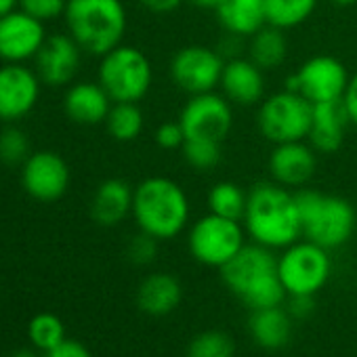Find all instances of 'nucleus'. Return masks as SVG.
<instances>
[{
  "mask_svg": "<svg viewBox=\"0 0 357 357\" xmlns=\"http://www.w3.org/2000/svg\"><path fill=\"white\" fill-rule=\"evenodd\" d=\"M342 105H344V109H347L349 122L357 126V74L349 78L347 91H344V95H342Z\"/></svg>",
  "mask_w": 357,
  "mask_h": 357,
  "instance_id": "e433bc0d",
  "label": "nucleus"
},
{
  "mask_svg": "<svg viewBox=\"0 0 357 357\" xmlns=\"http://www.w3.org/2000/svg\"><path fill=\"white\" fill-rule=\"evenodd\" d=\"M22 185L38 202H57L70 188V166L55 151H34L22 164Z\"/></svg>",
  "mask_w": 357,
  "mask_h": 357,
  "instance_id": "ddd939ff",
  "label": "nucleus"
},
{
  "mask_svg": "<svg viewBox=\"0 0 357 357\" xmlns=\"http://www.w3.org/2000/svg\"><path fill=\"white\" fill-rule=\"evenodd\" d=\"M181 284L170 273L147 275L137 290V305L151 317H164L181 303Z\"/></svg>",
  "mask_w": 357,
  "mask_h": 357,
  "instance_id": "4be33fe9",
  "label": "nucleus"
},
{
  "mask_svg": "<svg viewBox=\"0 0 357 357\" xmlns=\"http://www.w3.org/2000/svg\"><path fill=\"white\" fill-rule=\"evenodd\" d=\"M317 166L315 149L305 141L280 143L269 155V172L284 188H303Z\"/></svg>",
  "mask_w": 357,
  "mask_h": 357,
  "instance_id": "f3484780",
  "label": "nucleus"
},
{
  "mask_svg": "<svg viewBox=\"0 0 357 357\" xmlns=\"http://www.w3.org/2000/svg\"><path fill=\"white\" fill-rule=\"evenodd\" d=\"M139 3L153 13H170L181 7L185 0H139Z\"/></svg>",
  "mask_w": 357,
  "mask_h": 357,
  "instance_id": "58836bf2",
  "label": "nucleus"
},
{
  "mask_svg": "<svg viewBox=\"0 0 357 357\" xmlns=\"http://www.w3.org/2000/svg\"><path fill=\"white\" fill-rule=\"evenodd\" d=\"M11 357H36V355L32 351H28V349H22V351H15Z\"/></svg>",
  "mask_w": 357,
  "mask_h": 357,
  "instance_id": "79ce46f5",
  "label": "nucleus"
},
{
  "mask_svg": "<svg viewBox=\"0 0 357 357\" xmlns=\"http://www.w3.org/2000/svg\"><path fill=\"white\" fill-rule=\"evenodd\" d=\"M244 227L255 244L288 248L303 236L296 196L275 181H261L248 192Z\"/></svg>",
  "mask_w": 357,
  "mask_h": 357,
  "instance_id": "f257e3e1",
  "label": "nucleus"
},
{
  "mask_svg": "<svg viewBox=\"0 0 357 357\" xmlns=\"http://www.w3.org/2000/svg\"><path fill=\"white\" fill-rule=\"evenodd\" d=\"M132 198L135 190L124 178H107L93 194L91 217L103 227H114L132 215Z\"/></svg>",
  "mask_w": 357,
  "mask_h": 357,
  "instance_id": "412c9836",
  "label": "nucleus"
},
{
  "mask_svg": "<svg viewBox=\"0 0 357 357\" xmlns=\"http://www.w3.org/2000/svg\"><path fill=\"white\" fill-rule=\"evenodd\" d=\"M47 357H91V353H89V349L82 342L68 340L66 338L61 344H57L55 349H51Z\"/></svg>",
  "mask_w": 357,
  "mask_h": 357,
  "instance_id": "c9c22d12",
  "label": "nucleus"
},
{
  "mask_svg": "<svg viewBox=\"0 0 357 357\" xmlns=\"http://www.w3.org/2000/svg\"><path fill=\"white\" fill-rule=\"evenodd\" d=\"M219 86L223 91V97L231 105L250 107L259 103L265 95V76L250 57H236L225 61Z\"/></svg>",
  "mask_w": 357,
  "mask_h": 357,
  "instance_id": "a211bd4d",
  "label": "nucleus"
},
{
  "mask_svg": "<svg viewBox=\"0 0 357 357\" xmlns=\"http://www.w3.org/2000/svg\"><path fill=\"white\" fill-rule=\"evenodd\" d=\"M132 217L141 231L155 240H172L188 227V194L172 178L149 176L135 188Z\"/></svg>",
  "mask_w": 357,
  "mask_h": 357,
  "instance_id": "7ed1b4c3",
  "label": "nucleus"
},
{
  "mask_svg": "<svg viewBox=\"0 0 357 357\" xmlns=\"http://www.w3.org/2000/svg\"><path fill=\"white\" fill-rule=\"evenodd\" d=\"M181 153L185 158V162L196 168V170H213L223 153H221V141H215V139H200V137H194V139H185L183 147H181Z\"/></svg>",
  "mask_w": 357,
  "mask_h": 357,
  "instance_id": "c85d7f7f",
  "label": "nucleus"
},
{
  "mask_svg": "<svg viewBox=\"0 0 357 357\" xmlns=\"http://www.w3.org/2000/svg\"><path fill=\"white\" fill-rule=\"evenodd\" d=\"M155 141L162 149H181L185 143V130L181 122H164L155 130Z\"/></svg>",
  "mask_w": 357,
  "mask_h": 357,
  "instance_id": "f704fd0d",
  "label": "nucleus"
},
{
  "mask_svg": "<svg viewBox=\"0 0 357 357\" xmlns=\"http://www.w3.org/2000/svg\"><path fill=\"white\" fill-rule=\"evenodd\" d=\"M225 59L217 49L192 45L176 51L170 61L172 82L188 95L213 93L221 84Z\"/></svg>",
  "mask_w": 357,
  "mask_h": 357,
  "instance_id": "9b49d317",
  "label": "nucleus"
},
{
  "mask_svg": "<svg viewBox=\"0 0 357 357\" xmlns=\"http://www.w3.org/2000/svg\"><path fill=\"white\" fill-rule=\"evenodd\" d=\"M68 0H20V9L47 24L66 13Z\"/></svg>",
  "mask_w": 357,
  "mask_h": 357,
  "instance_id": "473e14b6",
  "label": "nucleus"
},
{
  "mask_svg": "<svg viewBox=\"0 0 357 357\" xmlns=\"http://www.w3.org/2000/svg\"><path fill=\"white\" fill-rule=\"evenodd\" d=\"M30 340L43 349V351H51L55 349L57 344H61L66 340V328H63V321L53 315V313H38L32 321H30Z\"/></svg>",
  "mask_w": 357,
  "mask_h": 357,
  "instance_id": "c756f323",
  "label": "nucleus"
},
{
  "mask_svg": "<svg viewBox=\"0 0 357 357\" xmlns=\"http://www.w3.org/2000/svg\"><path fill=\"white\" fill-rule=\"evenodd\" d=\"M151 82L153 70L143 51L120 45L101 57L99 84L114 103H139L149 93Z\"/></svg>",
  "mask_w": 357,
  "mask_h": 357,
  "instance_id": "423d86ee",
  "label": "nucleus"
},
{
  "mask_svg": "<svg viewBox=\"0 0 357 357\" xmlns=\"http://www.w3.org/2000/svg\"><path fill=\"white\" fill-rule=\"evenodd\" d=\"M158 242L160 240H155L153 236L139 231L137 236L130 238V242L126 246V255L135 265H149L158 255Z\"/></svg>",
  "mask_w": 357,
  "mask_h": 357,
  "instance_id": "72a5a7b5",
  "label": "nucleus"
},
{
  "mask_svg": "<svg viewBox=\"0 0 357 357\" xmlns=\"http://www.w3.org/2000/svg\"><path fill=\"white\" fill-rule=\"evenodd\" d=\"M190 3L198 9H206V11H217L221 7L223 0H190Z\"/></svg>",
  "mask_w": 357,
  "mask_h": 357,
  "instance_id": "ea45409f",
  "label": "nucleus"
},
{
  "mask_svg": "<svg viewBox=\"0 0 357 357\" xmlns=\"http://www.w3.org/2000/svg\"><path fill=\"white\" fill-rule=\"evenodd\" d=\"M250 334L252 338L269 351H278L288 344L292 334V315L282 307H269L252 311L250 315Z\"/></svg>",
  "mask_w": 357,
  "mask_h": 357,
  "instance_id": "b1692460",
  "label": "nucleus"
},
{
  "mask_svg": "<svg viewBox=\"0 0 357 357\" xmlns=\"http://www.w3.org/2000/svg\"><path fill=\"white\" fill-rule=\"evenodd\" d=\"M143 124L145 118L137 103H114L105 118L107 132L120 143L135 141L143 132Z\"/></svg>",
  "mask_w": 357,
  "mask_h": 357,
  "instance_id": "bb28decb",
  "label": "nucleus"
},
{
  "mask_svg": "<svg viewBox=\"0 0 357 357\" xmlns=\"http://www.w3.org/2000/svg\"><path fill=\"white\" fill-rule=\"evenodd\" d=\"M188 242L190 252L198 263L219 269L227 265L246 246L240 221H231L213 213L200 217L192 225Z\"/></svg>",
  "mask_w": 357,
  "mask_h": 357,
  "instance_id": "1a4fd4ad",
  "label": "nucleus"
},
{
  "mask_svg": "<svg viewBox=\"0 0 357 357\" xmlns=\"http://www.w3.org/2000/svg\"><path fill=\"white\" fill-rule=\"evenodd\" d=\"M47 40L45 24L15 9L0 17V59L5 63H24L34 59Z\"/></svg>",
  "mask_w": 357,
  "mask_h": 357,
  "instance_id": "2eb2a0df",
  "label": "nucleus"
},
{
  "mask_svg": "<svg viewBox=\"0 0 357 357\" xmlns=\"http://www.w3.org/2000/svg\"><path fill=\"white\" fill-rule=\"evenodd\" d=\"M349 84V74L342 61L332 55L307 59L294 76L286 80V89L303 95L309 103L340 101Z\"/></svg>",
  "mask_w": 357,
  "mask_h": 357,
  "instance_id": "9d476101",
  "label": "nucleus"
},
{
  "mask_svg": "<svg viewBox=\"0 0 357 357\" xmlns=\"http://www.w3.org/2000/svg\"><path fill=\"white\" fill-rule=\"evenodd\" d=\"M301 215L303 236L326 248L342 246L355 229V208L338 196L319 194L313 190H301L294 194Z\"/></svg>",
  "mask_w": 357,
  "mask_h": 357,
  "instance_id": "39448f33",
  "label": "nucleus"
},
{
  "mask_svg": "<svg viewBox=\"0 0 357 357\" xmlns=\"http://www.w3.org/2000/svg\"><path fill=\"white\" fill-rule=\"evenodd\" d=\"M219 24L236 36H252L267 26L265 0H223L217 9Z\"/></svg>",
  "mask_w": 357,
  "mask_h": 357,
  "instance_id": "5701e85b",
  "label": "nucleus"
},
{
  "mask_svg": "<svg viewBox=\"0 0 357 357\" xmlns=\"http://www.w3.org/2000/svg\"><path fill=\"white\" fill-rule=\"evenodd\" d=\"M63 17L68 34L89 55H107L126 34V9L120 0H68Z\"/></svg>",
  "mask_w": 357,
  "mask_h": 357,
  "instance_id": "20e7f679",
  "label": "nucleus"
},
{
  "mask_svg": "<svg viewBox=\"0 0 357 357\" xmlns=\"http://www.w3.org/2000/svg\"><path fill=\"white\" fill-rule=\"evenodd\" d=\"M221 275L225 286L252 311L280 307L288 294L278 275V259L271 255V248L261 244L244 246L221 267Z\"/></svg>",
  "mask_w": 357,
  "mask_h": 357,
  "instance_id": "f03ea898",
  "label": "nucleus"
},
{
  "mask_svg": "<svg viewBox=\"0 0 357 357\" xmlns=\"http://www.w3.org/2000/svg\"><path fill=\"white\" fill-rule=\"evenodd\" d=\"M349 124L347 109L340 101L315 103L311 126H309V145L317 153H334L344 141V128Z\"/></svg>",
  "mask_w": 357,
  "mask_h": 357,
  "instance_id": "6ab92c4d",
  "label": "nucleus"
},
{
  "mask_svg": "<svg viewBox=\"0 0 357 357\" xmlns=\"http://www.w3.org/2000/svg\"><path fill=\"white\" fill-rule=\"evenodd\" d=\"M246 202H248V194H244L242 188L231 183V181L217 183L208 194L211 213L219 215V217H225V219H231V221L244 219Z\"/></svg>",
  "mask_w": 357,
  "mask_h": 357,
  "instance_id": "cd10ccee",
  "label": "nucleus"
},
{
  "mask_svg": "<svg viewBox=\"0 0 357 357\" xmlns=\"http://www.w3.org/2000/svg\"><path fill=\"white\" fill-rule=\"evenodd\" d=\"M112 99L99 82H78L70 86L63 99V109L68 118L82 126H95L105 122Z\"/></svg>",
  "mask_w": 357,
  "mask_h": 357,
  "instance_id": "aec40b11",
  "label": "nucleus"
},
{
  "mask_svg": "<svg viewBox=\"0 0 357 357\" xmlns=\"http://www.w3.org/2000/svg\"><path fill=\"white\" fill-rule=\"evenodd\" d=\"M236 355V344L225 332L208 330L198 334L190 347H188V357H234Z\"/></svg>",
  "mask_w": 357,
  "mask_h": 357,
  "instance_id": "7c9ffc66",
  "label": "nucleus"
},
{
  "mask_svg": "<svg viewBox=\"0 0 357 357\" xmlns=\"http://www.w3.org/2000/svg\"><path fill=\"white\" fill-rule=\"evenodd\" d=\"M317 0H265L267 24L280 30H290L305 24L315 11Z\"/></svg>",
  "mask_w": 357,
  "mask_h": 357,
  "instance_id": "a878e982",
  "label": "nucleus"
},
{
  "mask_svg": "<svg viewBox=\"0 0 357 357\" xmlns=\"http://www.w3.org/2000/svg\"><path fill=\"white\" fill-rule=\"evenodd\" d=\"M30 158V139L17 128L9 126L0 132V160L5 164H24Z\"/></svg>",
  "mask_w": 357,
  "mask_h": 357,
  "instance_id": "2f4dec72",
  "label": "nucleus"
},
{
  "mask_svg": "<svg viewBox=\"0 0 357 357\" xmlns=\"http://www.w3.org/2000/svg\"><path fill=\"white\" fill-rule=\"evenodd\" d=\"M332 5H336V7H349V5H353L355 0H330Z\"/></svg>",
  "mask_w": 357,
  "mask_h": 357,
  "instance_id": "37998d69",
  "label": "nucleus"
},
{
  "mask_svg": "<svg viewBox=\"0 0 357 357\" xmlns=\"http://www.w3.org/2000/svg\"><path fill=\"white\" fill-rule=\"evenodd\" d=\"M82 49L70 34L47 36L45 45L34 57V70L43 84L66 86L78 74L82 61Z\"/></svg>",
  "mask_w": 357,
  "mask_h": 357,
  "instance_id": "dca6fc26",
  "label": "nucleus"
},
{
  "mask_svg": "<svg viewBox=\"0 0 357 357\" xmlns=\"http://www.w3.org/2000/svg\"><path fill=\"white\" fill-rule=\"evenodd\" d=\"M311 116L313 103H309L303 95L284 89L261 103L259 130L267 141L275 145L305 141L309 135Z\"/></svg>",
  "mask_w": 357,
  "mask_h": 357,
  "instance_id": "6e6552de",
  "label": "nucleus"
},
{
  "mask_svg": "<svg viewBox=\"0 0 357 357\" xmlns=\"http://www.w3.org/2000/svg\"><path fill=\"white\" fill-rule=\"evenodd\" d=\"M185 139H215L223 141L231 126H234V112L231 103L223 97L213 93H202V95H192V99L185 103L178 116Z\"/></svg>",
  "mask_w": 357,
  "mask_h": 357,
  "instance_id": "f8f14e48",
  "label": "nucleus"
},
{
  "mask_svg": "<svg viewBox=\"0 0 357 357\" xmlns=\"http://www.w3.org/2000/svg\"><path fill=\"white\" fill-rule=\"evenodd\" d=\"M20 9V0H0V17Z\"/></svg>",
  "mask_w": 357,
  "mask_h": 357,
  "instance_id": "a19ab883",
  "label": "nucleus"
},
{
  "mask_svg": "<svg viewBox=\"0 0 357 357\" xmlns=\"http://www.w3.org/2000/svg\"><path fill=\"white\" fill-rule=\"evenodd\" d=\"M40 84L36 70L24 63H5L0 68V120L15 122L28 116L40 99Z\"/></svg>",
  "mask_w": 357,
  "mask_h": 357,
  "instance_id": "4468645a",
  "label": "nucleus"
},
{
  "mask_svg": "<svg viewBox=\"0 0 357 357\" xmlns=\"http://www.w3.org/2000/svg\"><path fill=\"white\" fill-rule=\"evenodd\" d=\"M330 271L332 265L328 250L309 240H296L284 248L282 257L278 259V275L288 296H313L326 286Z\"/></svg>",
  "mask_w": 357,
  "mask_h": 357,
  "instance_id": "0eeeda50",
  "label": "nucleus"
},
{
  "mask_svg": "<svg viewBox=\"0 0 357 357\" xmlns=\"http://www.w3.org/2000/svg\"><path fill=\"white\" fill-rule=\"evenodd\" d=\"M288 55V40L284 36V30L275 26H263L259 32L250 36L248 45V57L261 68V70H273L284 63Z\"/></svg>",
  "mask_w": 357,
  "mask_h": 357,
  "instance_id": "393cba45",
  "label": "nucleus"
},
{
  "mask_svg": "<svg viewBox=\"0 0 357 357\" xmlns=\"http://www.w3.org/2000/svg\"><path fill=\"white\" fill-rule=\"evenodd\" d=\"M313 307H315L313 296L301 294V296H290L288 311H290V315H294V317H307V315L313 311Z\"/></svg>",
  "mask_w": 357,
  "mask_h": 357,
  "instance_id": "4c0bfd02",
  "label": "nucleus"
}]
</instances>
